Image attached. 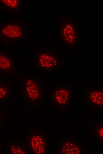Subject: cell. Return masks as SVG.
I'll use <instances>...</instances> for the list:
<instances>
[{"label":"cell","instance_id":"obj_11","mask_svg":"<svg viewBox=\"0 0 103 154\" xmlns=\"http://www.w3.org/2000/svg\"><path fill=\"white\" fill-rule=\"evenodd\" d=\"M20 0H1L0 6L9 11H18L20 10L21 4Z\"/></svg>","mask_w":103,"mask_h":154},{"label":"cell","instance_id":"obj_5","mask_svg":"<svg viewBox=\"0 0 103 154\" xmlns=\"http://www.w3.org/2000/svg\"><path fill=\"white\" fill-rule=\"evenodd\" d=\"M28 147L33 154H43L47 152L48 142L46 136L40 131H33L29 134Z\"/></svg>","mask_w":103,"mask_h":154},{"label":"cell","instance_id":"obj_6","mask_svg":"<svg viewBox=\"0 0 103 154\" xmlns=\"http://www.w3.org/2000/svg\"><path fill=\"white\" fill-rule=\"evenodd\" d=\"M82 143L74 139L67 138L60 140L57 149L59 154H81L84 153Z\"/></svg>","mask_w":103,"mask_h":154},{"label":"cell","instance_id":"obj_14","mask_svg":"<svg viewBox=\"0 0 103 154\" xmlns=\"http://www.w3.org/2000/svg\"><path fill=\"white\" fill-rule=\"evenodd\" d=\"M3 118V111L0 108V122L1 121Z\"/></svg>","mask_w":103,"mask_h":154},{"label":"cell","instance_id":"obj_10","mask_svg":"<svg viewBox=\"0 0 103 154\" xmlns=\"http://www.w3.org/2000/svg\"><path fill=\"white\" fill-rule=\"evenodd\" d=\"M12 94L11 85L8 83L0 81V101H9Z\"/></svg>","mask_w":103,"mask_h":154},{"label":"cell","instance_id":"obj_3","mask_svg":"<svg viewBox=\"0 0 103 154\" xmlns=\"http://www.w3.org/2000/svg\"><path fill=\"white\" fill-rule=\"evenodd\" d=\"M26 31L25 25L22 23H6L0 27V37L7 42H17L25 39Z\"/></svg>","mask_w":103,"mask_h":154},{"label":"cell","instance_id":"obj_4","mask_svg":"<svg viewBox=\"0 0 103 154\" xmlns=\"http://www.w3.org/2000/svg\"><path fill=\"white\" fill-rule=\"evenodd\" d=\"M71 86L58 84L52 89V102L54 106L65 108L70 106L72 100Z\"/></svg>","mask_w":103,"mask_h":154},{"label":"cell","instance_id":"obj_2","mask_svg":"<svg viewBox=\"0 0 103 154\" xmlns=\"http://www.w3.org/2000/svg\"><path fill=\"white\" fill-rule=\"evenodd\" d=\"M59 56L50 49L37 51L34 56L35 65L36 69L42 72H52L60 66Z\"/></svg>","mask_w":103,"mask_h":154},{"label":"cell","instance_id":"obj_1","mask_svg":"<svg viewBox=\"0 0 103 154\" xmlns=\"http://www.w3.org/2000/svg\"><path fill=\"white\" fill-rule=\"evenodd\" d=\"M24 101L28 106L40 104L43 101L44 90L39 78L32 73L23 76L22 81Z\"/></svg>","mask_w":103,"mask_h":154},{"label":"cell","instance_id":"obj_12","mask_svg":"<svg viewBox=\"0 0 103 154\" xmlns=\"http://www.w3.org/2000/svg\"><path fill=\"white\" fill-rule=\"evenodd\" d=\"M9 153L12 154H26L27 152L19 143L11 144L9 146Z\"/></svg>","mask_w":103,"mask_h":154},{"label":"cell","instance_id":"obj_13","mask_svg":"<svg viewBox=\"0 0 103 154\" xmlns=\"http://www.w3.org/2000/svg\"><path fill=\"white\" fill-rule=\"evenodd\" d=\"M94 138L98 141L102 142L103 141V123L98 124L95 128L94 131Z\"/></svg>","mask_w":103,"mask_h":154},{"label":"cell","instance_id":"obj_7","mask_svg":"<svg viewBox=\"0 0 103 154\" xmlns=\"http://www.w3.org/2000/svg\"><path fill=\"white\" fill-rule=\"evenodd\" d=\"M85 99L87 105L91 108L102 109L103 87L96 86L86 90Z\"/></svg>","mask_w":103,"mask_h":154},{"label":"cell","instance_id":"obj_8","mask_svg":"<svg viewBox=\"0 0 103 154\" xmlns=\"http://www.w3.org/2000/svg\"><path fill=\"white\" fill-rule=\"evenodd\" d=\"M0 71L11 74L17 73L13 57L4 50H0Z\"/></svg>","mask_w":103,"mask_h":154},{"label":"cell","instance_id":"obj_9","mask_svg":"<svg viewBox=\"0 0 103 154\" xmlns=\"http://www.w3.org/2000/svg\"><path fill=\"white\" fill-rule=\"evenodd\" d=\"M61 32L64 42L67 45L73 46L76 44L75 32L71 23H65L62 27Z\"/></svg>","mask_w":103,"mask_h":154}]
</instances>
